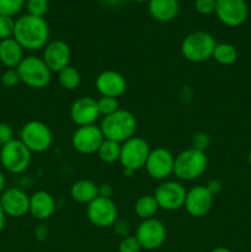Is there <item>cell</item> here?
I'll list each match as a JSON object with an SVG mask.
<instances>
[{
	"mask_svg": "<svg viewBox=\"0 0 251 252\" xmlns=\"http://www.w3.org/2000/svg\"><path fill=\"white\" fill-rule=\"evenodd\" d=\"M135 238L144 250H157L166 240V228L160 219H144L138 225Z\"/></svg>",
	"mask_w": 251,
	"mask_h": 252,
	"instance_id": "30bf717a",
	"label": "cell"
},
{
	"mask_svg": "<svg viewBox=\"0 0 251 252\" xmlns=\"http://www.w3.org/2000/svg\"><path fill=\"white\" fill-rule=\"evenodd\" d=\"M42 59L47 64L52 73H58L65 66L70 65L71 51L68 43L62 39L48 42L43 48V57Z\"/></svg>",
	"mask_w": 251,
	"mask_h": 252,
	"instance_id": "ac0fdd59",
	"label": "cell"
},
{
	"mask_svg": "<svg viewBox=\"0 0 251 252\" xmlns=\"http://www.w3.org/2000/svg\"><path fill=\"white\" fill-rule=\"evenodd\" d=\"M96 90L101 96L120 97L127 90V80L116 70H103L95 80Z\"/></svg>",
	"mask_w": 251,
	"mask_h": 252,
	"instance_id": "d6986e66",
	"label": "cell"
},
{
	"mask_svg": "<svg viewBox=\"0 0 251 252\" xmlns=\"http://www.w3.org/2000/svg\"><path fill=\"white\" fill-rule=\"evenodd\" d=\"M123 174H125V176H127V177H130V176H132L133 174H134V172H133V171H130V170H123Z\"/></svg>",
	"mask_w": 251,
	"mask_h": 252,
	"instance_id": "f6af8a7d",
	"label": "cell"
},
{
	"mask_svg": "<svg viewBox=\"0 0 251 252\" xmlns=\"http://www.w3.org/2000/svg\"><path fill=\"white\" fill-rule=\"evenodd\" d=\"M159 204H157V199H155L154 194H144L140 196L139 198L135 201L134 204V212L142 220L144 219L155 218V214L159 211Z\"/></svg>",
	"mask_w": 251,
	"mask_h": 252,
	"instance_id": "cb8c5ba5",
	"label": "cell"
},
{
	"mask_svg": "<svg viewBox=\"0 0 251 252\" xmlns=\"http://www.w3.org/2000/svg\"><path fill=\"white\" fill-rule=\"evenodd\" d=\"M100 116L97 100L90 96L76 98L70 107V118L78 127L96 125Z\"/></svg>",
	"mask_w": 251,
	"mask_h": 252,
	"instance_id": "e0dca14e",
	"label": "cell"
},
{
	"mask_svg": "<svg viewBox=\"0 0 251 252\" xmlns=\"http://www.w3.org/2000/svg\"><path fill=\"white\" fill-rule=\"evenodd\" d=\"M5 221H6V216H5L4 211H2L1 206H0V233H1V231L4 230Z\"/></svg>",
	"mask_w": 251,
	"mask_h": 252,
	"instance_id": "60d3db41",
	"label": "cell"
},
{
	"mask_svg": "<svg viewBox=\"0 0 251 252\" xmlns=\"http://www.w3.org/2000/svg\"><path fill=\"white\" fill-rule=\"evenodd\" d=\"M15 20L9 16L0 15V41L14 37Z\"/></svg>",
	"mask_w": 251,
	"mask_h": 252,
	"instance_id": "4dcf8cb0",
	"label": "cell"
},
{
	"mask_svg": "<svg viewBox=\"0 0 251 252\" xmlns=\"http://www.w3.org/2000/svg\"><path fill=\"white\" fill-rule=\"evenodd\" d=\"M174 164L175 157L172 153L166 148L159 147L150 150L144 167L153 180L162 181L174 174Z\"/></svg>",
	"mask_w": 251,
	"mask_h": 252,
	"instance_id": "7c38bea8",
	"label": "cell"
},
{
	"mask_svg": "<svg viewBox=\"0 0 251 252\" xmlns=\"http://www.w3.org/2000/svg\"><path fill=\"white\" fill-rule=\"evenodd\" d=\"M149 143L140 137H133L121 145L120 162L123 170L135 172L145 166L150 153Z\"/></svg>",
	"mask_w": 251,
	"mask_h": 252,
	"instance_id": "ba28073f",
	"label": "cell"
},
{
	"mask_svg": "<svg viewBox=\"0 0 251 252\" xmlns=\"http://www.w3.org/2000/svg\"><path fill=\"white\" fill-rule=\"evenodd\" d=\"M5 186H6V179H5L4 174L0 171V194H1L5 189H5Z\"/></svg>",
	"mask_w": 251,
	"mask_h": 252,
	"instance_id": "b9f144b4",
	"label": "cell"
},
{
	"mask_svg": "<svg viewBox=\"0 0 251 252\" xmlns=\"http://www.w3.org/2000/svg\"><path fill=\"white\" fill-rule=\"evenodd\" d=\"M70 197L78 203L89 204L98 197V186L91 180H79L71 185Z\"/></svg>",
	"mask_w": 251,
	"mask_h": 252,
	"instance_id": "603a6c76",
	"label": "cell"
},
{
	"mask_svg": "<svg viewBox=\"0 0 251 252\" xmlns=\"http://www.w3.org/2000/svg\"><path fill=\"white\" fill-rule=\"evenodd\" d=\"M248 160H249V164L251 165V150H250V153H249V157H248Z\"/></svg>",
	"mask_w": 251,
	"mask_h": 252,
	"instance_id": "bcb514c9",
	"label": "cell"
},
{
	"mask_svg": "<svg viewBox=\"0 0 251 252\" xmlns=\"http://www.w3.org/2000/svg\"><path fill=\"white\" fill-rule=\"evenodd\" d=\"M32 153L20 139H12L0 149V164L10 174H22L29 169Z\"/></svg>",
	"mask_w": 251,
	"mask_h": 252,
	"instance_id": "8992f818",
	"label": "cell"
},
{
	"mask_svg": "<svg viewBox=\"0 0 251 252\" xmlns=\"http://www.w3.org/2000/svg\"><path fill=\"white\" fill-rule=\"evenodd\" d=\"M216 46V38L209 32L193 31L182 41L181 53L191 63H203L212 58Z\"/></svg>",
	"mask_w": 251,
	"mask_h": 252,
	"instance_id": "277c9868",
	"label": "cell"
},
{
	"mask_svg": "<svg viewBox=\"0 0 251 252\" xmlns=\"http://www.w3.org/2000/svg\"><path fill=\"white\" fill-rule=\"evenodd\" d=\"M20 81L21 80L16 69H6L1 74V84L5 88H15Z\"/></svg>",
	"mask_w": 251,
	"mask_h": 252,
	"instance_id": "836d02e7",
	"label": "cell"
},
{
	"mask_svg": "<svg viewBox=\"0 0 251 252\" xmlns=\"http://www.w3.org/2000/svg\"><path fill=\"white\" fill-rule=\"evenodd\" d=\"M140 250H142V246L135 236H126L118 245V252H139Z\"/></svg>",
	"mask_w": 251,
	"mask_h": 252,
	"instance_id": "1f68e13d",
	"label": "cell"
},
{
	"mask_svg": "<svg viewBox=\"0 0 251 252\" xmlns=\"http://www.w3.org/2000/svg\"><path fill=\"white\" fill-rule=\"evenodd\" d=\"M137 118L127 110L116 111L110 116H106L101 121V132L105 139L115 140L117 143H125L135 135L137 132Z\"/></svg>",
	"mask_w": 251,
	"mask_h": 252,
	"instance_id": "7a4b0ae2",
	"label": "cell"
},
{
	"mask_svg": "<svg viewBox=\"0 0 251 252\" xmlns=\"http://www.w3.org/2000/svg\"><path fill=\"white\" fill-rule=\"evenodd\" d=\"M214 12L225 26L239 27L248 19L249 7L245 0H216Z\"/></svg>",
	"mask_w": 251,
	"mask_h": 252,
	"instance_id": "4fadbf2b",
	"label": "cell"
},
{
	"mask_svg": "<svg viewBox=\"0 0 251 252\" xmlns=\"http://www.w3.org/2000/svg\"><path fill=\"white\" fill-rule=\"evenodd\" d=\"M187 189L177 181H165L155 189L154 197L162 211L175 212L184 208Z\"/></svg>",
	"mask_w": 251,
	"mask_h": 252,
	"instance_id": "8fae6325",
	"label": "cell"
},
{
	"mask_svg": "<svg viewBox=\"0 0 251 252\" xmlns=\"http://www.w3.org/2000/svg\"><path fill=\"white\" fill-rule=\"evenodd\" d=\"M207 189L209 191V193L212 194V196H216V194L220 193L221 191V182L219 181V180H211V181L208 182V184L206 185Z\"/></svg>",
	"mask_w": 251,
	"mask_h": 252,
	"instance_id": "f35d334b",
	"label": "cell"
},
{
	"mask_svg": "<svg viewBox=\"0 0 251 252\" xmlns=\"http://www.w3.org/2000/svg\"><path fill=\"white\" fill-rule=\"evenodd\" d=\"M58 81L63 89L68 91H74L80 86L81 75L76 68L68 65L61 71H58Z\"/></svg>",
	"mask_w": 251,
	"mask_h": 252,
	"instance_id": "4316f807",
	"label": "cell"
},
{
	"mask_svg": "<svg viewBox=\"0 0 251 252\" xmlns=\"http://www.w3.org/2000/svg\"><path fill=\"white\" fill-rule=\"evenodd\" d=\"M14 139V130L7 123L0 122V147Z\"/></svg>",
	"mask_w": 251,
	"mask_h": 252,
	"instance_id": "d590c367",
	"label": "cell"
},
{
	"mask_svg": "<svg viewBox=\"0 0 251 252\" xmlns=\"http://www.w3.org/2000/svg\"><path fill=\"white\" fill-rule=\"evenodd\" d=\"M121 145H122L121 143L115 142V140H103L97 150V155L101 161L105 164H113L116 161H120Z\"/></svg>",
	"mask_w": 251,
	"mask_h": 252,
	"instance_id": "484cf974",
	"label": "cell"
},
{
	"mask_svg": "<svg viewBox=\"0 0 251 252\" xmlns=\"http://www.w3.org/2000/svg\"><path fill=\"white\" fill-rule=\"evenodd\" d=\"M149 14L160 22H169L177 16L180 11L179 0H149Z\"/></svg>",
	"mask_w": 251,
	"mask_h": 252,
	"instance_id": "7402d4cb",
	"label": "cell"
},
{
	"mask_svg": "<svg viewBox=\"0 0 251 252\" xmlns=\"http://www.w3.org/2000/svg\"><path fill=\"white\" fill-rule=\"evenodd\" d=\"M56 212V201L49 192L37 191L30 196L29 213L37 220H47Z\"/></svg>",
	"mask_w": 251,
	"mask_h": 252,
	"instance_id": "ffe728a7",
	"label": "cell"
},
{
	"mask_svg": "<svg viewBox=\"0 0 251 252\" xmlns=\"http://www.w3.org/2000/svg\"><path fill=\"white\" fill-rule=\"evenodd\" d=\"M25 0H0V15L14 17L25 6Z\"/></svg>",
	"mask_w": 251,
	"mask_h": 252,
	"instance_id": "83f0119b",
	"label": "cell"
},
{
	"mask_svg": "<svg viewBox=\"0 0 251 252\" xmlns=\"http://www.w3.org/2000/svg\"><path fill=\"white\" fill-rule=\"evenodd\" d=\"M24 48L12 38L0 41V63L7 69H16L24 59Z\"/></svg>",
	"mask_w": 251,
	"mask_h": 252,
	"instance_id": "44dd1931",
	"label": "cell"
},
{
	"mask_svg": "<svg viewBox=\"0 0 251 252\" xmlns=\"http://www.w3.org/2000/svg\"><path fill=\"white\" fill-rule=\"evenodd\" d=\"M105 140L100 126L91 125L78 127L71 137V145L78 153L90 155L97 153L98 148Z\"/></svg>",
	"mask_w": 251,
	"mask_h": 252,
	"instance_id": "5bb4252c",
	"label": "cell"
},
{
	"mask_svg": "<svg viewBox=\"0 0 251 252\" xmlns=\"http://www.w3.org/2000/svg\"><path fill=\"white\" fill-rule=\"evenodd\" d=\"M33 235L37 241L46 240L47 236H48V228H47L44 224H39V225L36 226V229H34Z\"/></svg>",
	"mask_w": 251,
	"mask_h": 252,
	"instance_id": "74e56055",
	"label": "cell"
},
{
	"mask_svg": "<svg viewBox=\"0 0 251 252\" xmlns=\"http://www.w3.org/2000/svg\"><path fill=\"white\" fill-rule=\"evenodd\" d=\"M97 107L98 112L101 116L106 117V116H110L112 113H115L116 111L120 110V102L116 97H110V96H101L97 100Z\"/></svg>",
	"mask_w": 251,
	"mask_h": 252,
	"instance_id": "f1b7e54d",
	"label": "cell"
},
{
	"mask_svg": "<svg viewBox=\"0 0 251 252\" xmlns=\"http://www.w3.org/2000/svg\"><path fill=\"white\" fill-rule=\"evenodd\" d=\"M113 194V189L111 185H101L98 186V196L106 197V198H111Z\"/></svg>",
	"mask_w": 251,
	"mask_h": 252,
	"instance_id": "ab89813d",
	"label": "cell"
},
{
	"mask_svg": "<svg viewBox=\"0 0 251 252\" xmlns=\"http://www.w3.org/2000/svg\"><path fill=\"white\" fill-rule=\"evenodd\" d=\"M211 252H231L228 248H224V246H219V248L213 249Z\"/></svg>",
	"mask_w": 251,
	"mask_h": 252,
	"instance_id": "ee69618b",
	"label": "cell"
},
{
	"mask_svg": "<svg viewBox=\"0 0 251 252\" xmlns=\"http://www.w3.org/2000/svg\"><path fill=\"white\" fill-rule=\"evenodd\" d=\"M212 58L220 65H231L238 59V51L230 43H217Z\"/></svg>",
	"mask_w": 251,
	"mask_h": 252,
	"instance_id": "d4e9b609",
	"label": "cell"
},
{
	"mask_svg": "<svg viewBox=\"0 0 251 252\" xmlns=\"http://www.w3.org/2000/svg\"><path fill=\"white\" fill-rule=\"evenodd\" d=\"M0 206L6 217L22 218L30 211V196L22 189L10 187L0 194Z\"/></svg>",
	"mask_w": 251,
	"mask_h": 252,
	"instance_id": "9a60e30c",
	"label": "cell"
},
{
	"mask_svg": "<svg viewBox=\"0 0 251 252\" xmlns=\"http://www.w3.org/2000/svg\"><path fill=\"white\" fill-rule=\"evenodd\" d=\"M123 0H102L103 4H106L107 6H117L122 2Z\"/></svg>",
	"mask_w": 251,
	"mask_h": 252,
	"instance_id": "7bdbcfd3",
	"label": "cell"
},
{
	"mask_svg": "<svg viewBox=\"0 0 251 252\" xmlns=\"http://www.w3.org/2000/svg\"><path fill=\"white\" fill-rule=\"evenodd\" d=\"M86 216L96 228H110L118 220V209L112 198L98 196L88 204Z\"/></svg>",
	"mask_w": 251,
	"mask_h": 252,
	"instance_id": "9c48e42d",
	"label": "cell"
},
{
	"mask_svg": "<svg viewBox=\"0 0 251 252\" xmlns=\"http://www.w3.org/2000/svg\"><path fill=\"white\" fill-rule=\"evenodd\" d=\"M29 15L37 17H43L49 7L48 0H27L26 2Z\"/></svg>",
	"mask_w": 251,
	"mask_h": 252,
	"instance_id": "f546056e",
	"label": "cell"
},
{
	"mask_svg": "<svg viewBox=\"0 0 251 252\" xmlns=\"http://www.w3.org/2000/svg\"><path fill=\"white\" fill-rule=\"evenodd\" d=\"M211 145V137L204 132H198L192 137V148L206 152Z\"/></svg>",
	"mask_w": 251,
	"mask_h": 252,
	"instance_id": "d6a6232c",
	"label": "cell"
},
{
	"mask_svg": "<svg viewBox=\"0 0 251 252\" xmlns=\"http://www.w3.org/2000/svg\"><path fill=\"white\" fill-rule=\"evenodd\" d=\"M214 197L209 193L206 186H194L187 191L185 209L194 218H202L211 212L213 207Z\"/></svg>",
	"mask_w": 251,
	"mask_h": 252,
	"instance_id": "2e32d148",
	"label": "cell"
},
{
	"mask_svg": "<svg viewBox=\"0 0 251 252\" xmlns=\"http://www.w3.org/2000/svg\"><path fill=\"white\" fill-rule=\"evenodd\" d=\"M20 140L31 153H44L52 147L53 133L46 123L30 121L20 130Z\"/></svg>",
	"mask_w": 251,
	"mask_h": 252,
	"instance_id": "52a82bcc",
	"label": "cell"
},
{
	"mask_svg": "<svg viewBox=\"0 0 251 252\" xmlns=\"http://www.w3.org/2000/svg\"><path fill=\"white\" fill-rule=\"evenodd\" d=\"M207 166L206 153L191 147L175 157L174 175L182 181H193L206 172Z\"/></svg>",
	"mask_w": 251,
	"mask_h": 252,
	"instance_id": "3957f363",
	"label": "cell"
},
{
	"mask_svg": "<svg viewBox=\"0 0 251 252\" xmlns=\"http://www.w3.org/2000/svg\"><path fill=\"white\" fill-rule=\"evenodd\" d=\"M194 7L201 15H211L216 11V0H196Z\"/></svg>",
	"mask_w": 251,
	"mask_h": 252,
	"instance_id": "e575fe53",
	"label": "cell"
},
{
	"mask_svg": "<svg viewBox=\"0 0 251 252\" xmlns=\"http://www.w3.org/2000/svg\"><path fill=\"white\" fill-rule=\"evenodd\" d=\"M133 1H137V2H145V1H149V0H133Z\"/></svg>",
	"mask_w": 251,
	"mask_h": 252,
	"instance_id": "7dc6e473",
	"label": "cell"
},
{
	"mask_svg": "<svg viewBox=\"0 0 251 252\" xmlns=\"http://www.w3.org/2000/svg\"><path fill=\"white\" fill-rule=\"evenodd\" d=\"M49 26L44 17L24 15L15 21L14 38L24 51H38L49 42Z\"/></svg>",
	"mask_w": 251,
	"mask_h": 252,
	"instance_id": "6da1fadb",
	"label": "cell"
},
{
	"mask_svg": "<svg viewBox=\"0 0 251 252\" xmlns=\"http://www.w3.org/2000/svg\"><path fill=\"white\" fill-rule=\"evenodd\" d=\"M113 230H115L116 235L121 236V238H126V236L129 235V224L125 220H117L113 224Z\"/></svg>",
	"mask_w": 251,
	"mask_h": 252,
	"instance_id": "8d00e7d4",
	"label": "cell"
},
{
	"mask_svg": "<svg viewBox=\"0 0 251 252\" xmlns=\"http://www.w3.org/2000/svg\"><path fill=\"white\" fill-rule=\"evenodd\" d=\"M20 80L32 89H43L51 84L52 71L39 57L29 56L16 68Z\"/></svg>",
	"mask_w": 251,
	"mask_h": 252,
	"instance_id": "5b68a950",
	"label": "cell"
}]
</instances>
